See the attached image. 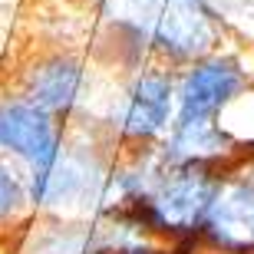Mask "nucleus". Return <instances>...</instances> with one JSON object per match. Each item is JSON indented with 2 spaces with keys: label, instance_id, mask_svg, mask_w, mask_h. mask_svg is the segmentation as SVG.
<instances>
[{
  "label": "nucleus",
  "instance_id": "nucleus-1",
  "mask_svg": "<svg viewBox=\"0 0 254 254\" xmlns=\"http://www.w3.org/2000/svg\"><path fill=\"white\" fill-rule=\"evenodd\" d=\"M254 86V73L235 53H208L191 60L175 83V123L218 119L238 96Z\"/></svg>",
  "mask_w": 254,
  "mask_h": 254
},
{
  "label": "nucleus",
  "instance_id": "nucleus-8",
  "mask_svg": "<svg viewBox=\"0 0 254 254\" xmlns=\"http://www.w3.org/2000/svg\"><path fill=\"white\" fill-rule=\"evenodd\" d=\"M30 205V189L7 162L0 159V225L17 221Z\"/></svg>",
  "mask_w": 254,
  "mask_h": 254
},
{
  "label": "nucleus",
  "instance_id": "nucleus-2",
  "mask_svg": "<svg viewBox=\"0 0 254 254\" xmlns=\"http://www.w3.org/2000/svg\"><path fill=\"white\" fill-rule=\"evenodd\" d=\"M149 50L169 63H185L215 53L221 17L208 0H149Z\"/></svg>",
  "mask_w": 254,
  "mask_h": 254
},
{
  "label": "nucleus",
  "instance_id": "nucleus-5",
  "mask_svg": "<svg viewBox=\"0 0 254 254\" xmlns=\"http://www.w3.org/2000/svg\"><path fill=\"white\" fill-rule=\"evenodd\" d=\"M198 245L221 254H254V162L225 179L198 231Z\"/></svg>",
  "mask_w": 254,
  "mask_h": 254
},
{
  "label": "nucleus",
  "instance_id": "nucleus-4",
  "mask_svg": "<svg viewBox=\"0 0 254 254\" xmlns=\"http://www.w3.org/2000/svg\"><path fill=\"white\" fill-rule=\"evenodd\" d=\"M175 123V76L172 69L149 66L126 89V103L116 116L119 139L149 149L155 139H165V132Z\"/></svg>",
  "mask_w": 254,
  "mask_h": 254
},
{
  "label": "nucleus",
  "instance_id": "nucleus-9",
  "mask_svg": "<svg viewBox=\"0 0 254 254\" xmlns=\"http://www.w3.org/2000/svg\"><path fill=\"white\" fill-rule=\"evenodd\" d=\"M89 254H119V245H116V241H103V245L93 248Z\"/></svg>",
  "mask_w": 254,
  "mask_h": 254
},
{
  "label": "nucleus",
  "instance_id": "nucleus-6",
  "mask_svg": "<svg viewBox=\"0 0 254 254\" xmlns=\"http://www.w3.org/2000/svg\"><path fill=\"white\" fill-rule=\"evenodd\" d=\"M66 142L60 116L47 113L27 96H7L0 99V152L23 162L27 169H37L53 159Z\"/></svg>",
  "mask_w": 254,
  "mask_h": 254
},
{
  "label": "nucleus",
  "instance_id": "nucleus-7",
  "mask_svg": "<svg viewBox=\"0 0 254 254\" xmlns=\"http://www.w3.org/2000/svg\"><path fill=\"white\" fill-rule=\"evenodd\" d=\"M86 83V66L69 53H47L23 69V96L60 119L83 103Z\"/></svg>",
  "mask_w": 254,
  "mask_h": 254
},
{
  "label": "nucleus",
  "instance_id": "nucleus-3",
  "mask_svg": "<svg viewBox=\"0 0 254 254\" xmlns=\"http://www.w3.org/2000/svg\"><path fill=\"white\" fill-rule=\"evenodd\" d=\"M27 189L33 205L47 208L83 205L86 198H96L109 189V175H106V165L99 162L93 149L63 142L53 159L30 169Z\"/></svg>",
  "mask_w": 254,
  "mask_h": 254
}]
</instances>
